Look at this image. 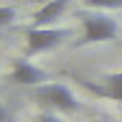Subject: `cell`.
Masks as SVG:
<instances>
[{
    "label": "cell",
    "mask_w": 122,
    "mask_h": 122,
    "mask_svg": "<svg viewBox=\"0 0 122 122\" xmlns=\"http://www.w3.org/2000/svg\"><path fill=\"white\" fill-rule=\"evenodd\" d=\"M120 33V25L114 18L104 13V10H89L81 15V38L76 41L79 46L89 43H102V41H112Z\"/></svg>",
    "instance_id": "obj_1"
},
{
    "label": "cell",
    "mask_w": 122,
    "mask_h": 122,
    "mask_svg": "<svg viewBox=\"0 0 122 122\" xmlns=\"http://www.w3.org/2000/svg\"><path fill=\"white\" fill-rule=\"evenodd\" d=\"M71 36L69 28H56V25H28L25 28V56H38L61 46Z\"/></svg>",
    "instance_id": "obj_2"
},
{
    "label": "cell",
    "mask_w": 122,
    "mask_h": 122,
    "mask_svg": "<svg viewBox=\"0 0 122 122\" xmlns=\"http://www.w3.org/2000/svg\"><path fill=\"white\" fill-rule=\"evenodd\" d=\"M33 99H38L43 107L56 109V112H76L79 109V99L66 84L51 81V84H41L33 86Z\"/></svg>",
    "instance_id": "obj_3"
},
{
    "label": "cell",
    "mask_w": 122,
    "mask_h": 122,
    "mask_svg": "<svg viewBox=\"0 0 122 122\" xmlns=\"http://www.w3.org/2000/svg\"><path fill=\"white\" fill-rule=\"evenodd\" d=\"M8 81L20 84V86H41L48 81V76L41 66L30 64L28 59H15L10 66V74H8Z\"/></svg>",
    "instance_id": "obj_4"
},
{
    "label": "cell",
    "mask_w": 122,
    "mask_h": 122,
    "mask_svg": "<svg viewBox=\"0 0 122 122\" xmlns=\"http://www.w3.org/2000/svg\"><path fill=\"white\" fill-rule=\"evenodd\" d=\"M71 0H46L43 5L38 8L33 18H30V25H53L61 15L66 13V8Z\"/></svg>",
    "instance_id": "obj_5"
},
{
    "label": "cell",
    "mask_w": 122,
    "mask_h": 122,
    "mask_svg": "<svg viewBox=\"0 0 122 122\" xmlns=\"http://www.w3.org/2000/svg\"><path fill=\"white\" fill-rule=\"evenodd\" d=\"M86 86L94 89L97 94H104V97H109V99L122 102V71H112V74H107V76H104V86H102V89L92 86V84H86Z\"/></svg>",
    "instance_id": "obj_6"
},
{
    "label": "cell",
    "mask_w": 122,
    "mask_h": 122,
    "mask_svg": "<svg viewBox=\"0 0 122 122\" xmlns=\"http://www.w3.org/2000/svg\"><path fill=\"white\" fill-rule=\"evenodd\" d=\"M86 10H117L122 8V0H84Z\"/></svg>",
    "instance_id": "obj_7"
},
{
    "label": "cell",
    "mask_w": 122,
    "mask_h": 122,
    "mask_svg": "<svg viewBox=\"0 0 122 122\" xmlns=\"http://www.w3.org/2000/svg\"><path fill=\"white\" fill-rule=\"evenodd\" d=\"M15 18H18V8L15 5H0V28L15 23Z\"/></svg>",
    "instance_id": "obj_8"
},
{
    "label": "cell",
    "mask_w": 122,
    "mask_h": 122,
    "mask_svg": "<svg viewBox=\"0 0 122 122\" xmlns=\"http://www.w3.org/2000/svg\"><path fill=\"white\" fill-rule=\"evenodd\" d=\"M38 122H66V120H61L56 112H41L38 114Z\"/></svg>",
    "instance_id": "obj_9"
},
{
    "label": "cell",
    "mask_w": 122,
    "mask_h": 122,
    "mask_svg": "<svg viewBox=\"0 0 122 122\" xmlns=\"http://www.w3.org/2000/svg\"><path fill=\"white\" fill-rule=\"evenodd\" d=\"M8 120H10V114H8V109H5V107L0 104V122H8Z\"/></svg>",
    "instance_id": "obj_10"
},
{
    "label": "cell",
    "mask_w": 122,
    "mask_h": 122,
    "mask_svg": "<svg viewBox=\"0 0 122 122\" xmlns=\"http://www.w3.org/2000/svg\"><path fill=\"white\" fill-rule=\"evenodd\" d=\"M94 122H102V120H94Z\"/></svg>",
    "instance_id": "obj_11"
}]
</instances>
